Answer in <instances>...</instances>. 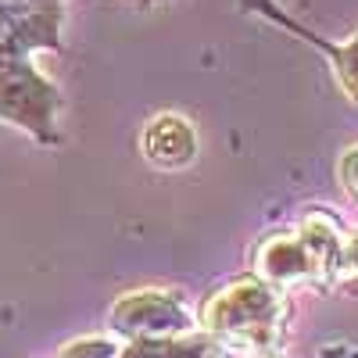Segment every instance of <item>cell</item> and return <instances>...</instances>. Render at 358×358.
<instances>
[{
  "label": "cell",
  "mask_w": 358,
  "mask_h": 358,
  "mask_svg": "<svg viewBox=\"0 0 358 358\" xmlns=\"http://www.w3.org/2000/svg\"><path fill=\"white\" fill-rule=\"evenodd\" d=\"M341 183H344L348 197L358 201V147H351V151L341 155Z\"/></svg>",
  "instance_id": "8fae6325"
},
{
  "label": "cell",
  "mask_w": 358,
  "mask_h": 358,
  "mask_svg": "<svg viewBox=\"0 0 358 358\" xmlns=\"http://www.w3.org/2000/svg\"><path fill=\"white\" fill-rule=\"evenodd\" d=\"M330 65L344 86V94L358 104V33L348 40V43H334L330 50Z\"/></svg>",
  "instance_id": "ba28073f"
},
{
  "label": "cell",
  "mask_w": 358,
  "mask_h": 358,
  "mask_svg": "<svg viewBox=\"0 0 358 358\" xmlns=\"http://www.w3.org/2000/svg\"><path fill=\"white\" fill-rule=\"evenodd\" d=\"M319 358H358V348H351V344H330V348H322Z\"/></svg>",
  "instance_id": "4fadbf2b"
},
{
  "label": "cell",
  "mask_w": 358,
  "mask_h": 358,
  "mask_svg": "<svg viewBox=\"0 0 358 358\" xmlns=\"http://www.w3.org/2000/svg\"><path fill=\"white\" fill-rule=\"evenodd\" d=\"M287 319H290L287 294L280 287H268L258 276H241L226 283L201 308V326L208 337L244 351H280Z\"/></svg>",
  "instance_id": "6da1fadb"
},
{
  "label": "cell",
  "mask_w": 358,
  "mask_h": 358,
  "mask_svg": "<svg viewBox=\"0 0 358 358\" xmlns=\"http://www.w3.org/2000/svg\"><path fill=\"white\" fill-rule=\"evenodd\" d=\"M57 108H62V94L47 76L36 72V65L0 69V118L29 129L43 143H54Z\"/></svg>",
  "instance_id": "5b68a950"
},
{
  "label": "cell",
  "mask_w": 358,
  "mask_h": 358,
  "mask_svg": "<svg viewBox=\"0 0 358 358\" xmlns=\"http://www.w3.org/2000/svg\"><path fill=\"white\" fill-rule=\"evenodd\" d=\"M111 330L129 344L172 341V337L194 334V315L176 290L151 287V290H133L118 297L111 308Z\"/></svg>",
  "instance_id": "3957f363"
},
{
  "label": "cell",
  "mask_w": 358,
  "mask_h": 358,
  "mask_svg": "<svg viewBox=\"0 0 358 358\" xmlns=\"http://www.w3.org/2000/svg\"><path fill=\"white\" fill-rule=\"evenodd\" d=\"M62 358H118V344L108 337H79L62 348Z\"/></svg>",
  "instance_id": "9c48e42d"
},
{
  "label": "cell",
  "mask_w": 358,
  "mask_h": 358,
  "mask_svg": "<svg viewBox=\"0 0 358 358\" xmlns=\"http://www.w3.org/2000/svg\"><path fill=\"white\" fill-rule=\"evenodd\" d=\"M244 8L248 11H262V15H268V18H273V22H280V25H287L290 29V33H294V29H297V22L294 18H287L276 4H273V0H244Z\"/></svg>",
  "instance_id": "7c38bea8"
},
{
  "label": "cell",
  "mask_w": 358,
  "mask_h": 358,
  "mask_svg": "<svg viewBox=\"0 0 358 358\" xmlns=\"http://www.w3.org/2000/svg\"><path fill=\"white\" fill-rule=\"evenodd\" d=\"M143 4H155V0H143Z\"/></svg>",
  "instance_id": "9a60e30c"
},
{
  "label": "cell",
  "mask_w": 358,
  "mask_h": 358,
  "mask_svg": "<svg viewBox=\"0 0 358 358\" xmlns=\"http://www.w3.org/2000/svg\"><path fill=\"white\" fill-rule=\"evenodd\" d=\"M248 358H283L280 351H248Z\"/></svg>",
  "instance_id": "5bb4252c"
},
{
  "label": "cell",
  "mask_w": 358,
  "mask_h": 358,
  "mask_svg": "<svg viewBox=\"0 0 358 358\" xmlns=\"http://www.w3.org/2000/svg\"><path fill=\"white\" fill-rule=\"evenodd\" d=\"M344 280H358V229L344 236L341 248V283Z\"/></svg>",
  "instance_id": "30bf717a"
},
{
  "label": "cell",
  "mask_w": 358,
  "mask_h": 358,
  "mask_svg": "<svg viewBox=\"0 0 358 358\" xmlns=\"http://www.w3.org/2000/svg\"><path fill=\"white\" fill-rule=\"evenodd\" d=\"M62 0H0V69L33 65V50H57Z\"/></svg>",
  "instance_id": "277c9868"
},
{
  "label": "cell",
  "mask_w": 358,
  "mask_h": 358,
  "mask_svg": "<svg viewBox=\"0 0 358 358\" xmlns=\"http://www.w3.org/2000/svg\"><path fill=\"white\" fill-rule=\"evenodd\" d=\"M140 147L151 165L176 172V169H187L197 158V133L176 111H162L155 118H147V126L140 133Z\"/></svg>",
  "instance_id": "8992f818"
},
{
  "label": "cell",
  "mask_w": 358,
  "mask_h": 358,
  "mask_svg": "<svg viewBox=\"0 0 358 358\" xmlns=\"http://www.w3.org/2000/svg\"><path fill=\"white\" fill-rule=\"evenodd\" d=\"M118 358H229V348L208 334H187L172 341L129 344L126 351H118Z\"/></svg>",
  "instance_id": "52a82bcc"
},
{
  "label": "cell",
  "mask_w": 358,
  "mask_h": 358,
  "mask_svg": "<svg viewBox=\"0 0 358 358\" xmlns=\"http://www.w3.org/2000/svg\"><path fill=\"white\" fill-rule=\"evenodd\" d=\"M344 233L330 212H308L297 233H273L255 251V276L268 287H334L341 283Z\"/></svg>",
  "instance_id": "7a4b0ae2"
}]
</instances>
